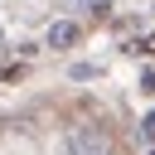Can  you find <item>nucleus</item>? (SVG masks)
Segmentation results:
<instances>
[{
  "label": "nucleus",
  "instance_id": "nucleus-1",
  "mask_svg": "<svg viewBox=\"0 0 155 155\" xmlns=\"http://www.w3.org/2000/svg\"><path fill=\"white\" fill-rule=\"evenodd\" d=\"M68 155H107V136H102V131H92V126H82V131H73Z\"/></svg>",
  "mask_w": 155,
  "mask_h": 155
},
{
  "label": "nucleus",
  "instance_id": "nucleus-2",
  "mask_svg": "<svg viewBox=\"0 0 155 155\" xmlns=\"http://www.w3.org/2000/svg\"><path fill=\"white\" fill-rule=\"evenodd\" d=\"M78 39H82V29H78L73 19H58V24L48 29V48H73Z\"/></svg>",
  "mask_w": 155,
  "mask_h": 155
},
{
  "label": "nucleus",
  "instance_id": "nucleus-3",
  "mask_svg": "<svg viewBox=\"0 0 155 155\" xmlns=\"http://www.w3.org/2000/svg\"><path fill=\"white\" fill-rule=\"evenodd\" d=\"M136 53H150V58H155V34H145V39L136 44Z\"/></svg>",
  "mask_w": 155,
  "mask_h": 155
},
{
  "label": "nucleus",
  "instance_id": "nucleus-4",
  "mask_svg": "<svg viewBox=\"0 0 155 155\" xmlns=\"http://www.w3.org/2000/svg\"><path fill=\"white\" fill-rule=\"evenodd\" d=\"M140 92H155V68H145V78H140Z\"/></svg>",
  "mask_w": 155,
  "mask_h": 155
},
{
  "label": "nucleus",
  "instance_id": "nucleus-5",
  "mask_svg": "<svg viewBox=\"0 0 155 155\" xmlns=\"http://www.w3.org/2000/svg\"><path fill=\"white\" fill-rule=\"evenodd\" d=\"M140 131H145V140H155V111H150V116L140 121Z\"/></svg>",
  "mask_w": 155,
  "mask_h": 155
},
{
  "label": "nucleus",
  "instance_id": "nucleus-6",
  "mask_svg": "<svg viewBox=\"0 0 155 155\" xmlns=\"http://www.w3.org/2000/svg\"><path fill=\"white\" fill-rule=\"evenodd\" d=\"M19 73H24V68H0V82H15Z\"/></svg>",
  "mask_w": 155,
  "mask_h": 155
},
{
  "label": "nucleus",
  "instance_id": "nucleus-7",
  "mask_svg": "<svg viewBox=\"0 0 155 155\" xmlns=\"http://www.w3.org/2000/svg\"><path fill=\"white\" fill-rule=\"evenodd\" d=\"M87 5H92V10H97V15H102V10H107V5H111V0H87Z\"/></svg>",
  "mask_w": 155,
  "mask_h": 155
},
{
  "label": "nucleus",
  "instance_id": "nucleus-8",
  "mask_svg": "<svg viewBox=\"0 0 155 155\" xmlns=\"http://www.w3.org/2000/svg\"><path fill=\"white\" fill-rule=\"evenodd\" d=\"M150 155H155V150H150Z\"/></svg>",
  "mask_w": 155,
  "mask_h": 155
}]
</instances>
